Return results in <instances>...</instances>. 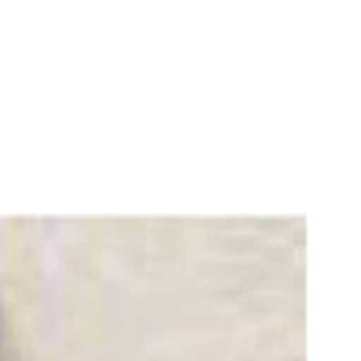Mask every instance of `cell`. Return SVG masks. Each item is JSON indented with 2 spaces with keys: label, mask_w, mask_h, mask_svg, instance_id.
Listing matches in <instances>:
<instances>
[{
  "label": "cell",
  "mask_w": 361,
  "mask_h": 361,
  "mask_svg": "<svg viewBox=\"0 0 361 361\" xmlns=\"http://www.w3.org/2000/svg\"><path fill=\"white\" fill-rule=\"evenodd\" d=\"M0 361H8V341H4V328H0Z\"/></svg>",
  "instance_id": "cell-1"
}]
</instances>
